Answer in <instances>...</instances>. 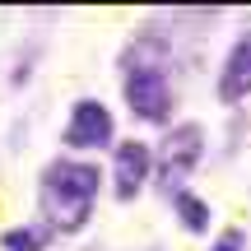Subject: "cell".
Wrapping results in <instances>:
<instances>
[{
    "label": "cell",
    "instance_id": "8992f818",
    "mask_svg": "<svg viewBox=\"0 0 251 251\" xmlns=\"http://www.w3.org/2000/svg\"><path fill=\"white\" fill-rule=\"evenodd\" d=\"M251 93V33H242L219 70V102H242Z\"/></svg>",
    "mask_w": 251,
    "mask_h": 251
},
{
    "label": "cell",
    "instance_id": "6da1fadb",
    "mask_svg": "<svg viewBox=\"0 0 251 251\" xmlns=\"http://www.w3.org/2000/svg\"><path fill=\"white\" fill-rule=\"evenodd\" d=\"M98 168L79 158H56L37 177V209L51 233H79L98 200Z\"/></svg>",
    "mask_w": 251,
    "mask_h": 251
},
{
    "label": "cell",
    "instance_id": "5b68a950",
    "mask_svg": "<svg viewBox=\"0 0 251 251\" xmlns=\"http://www.w3.org/2000/svg\"><path fill=\"white\" fill-rule=\"evenodd\" d=\"M149 168H153L149 144H140V140H121V144H117V158H112L117 196H121V200L140 196V186H144V177H149Z\"/></svg>",
    "mask_w": 251,
    "mask_h": 251
},
{
    "label": "cell",
    "instance_id": "ba28073f",
    "mask_svg": "<svg viewBox=\"0 0 251 251\" xmlns=\"http://www.w3.org/2000/svg\"><path fill=\"white\" fill-rule=\"evenodd\" d=\"M42 237L37 228H9V233H0V247L5 251H42Z\"/></svg>",
    "mask_w": 251,
    "mask_h": 251
},
{
    "label": "cell",
    "instance_id": "3957f363",
    "mask_svg": "<svg viewBox=\"0 0 251 251\" xmlns=\"http://www.w3.org/2000/svg\"><path fill=\"white\" fill-rule=\"evenodd\" d=\"M200 126H177V130H168V144L158 149V181H163V191H172L177 196V181L186 177L191 168H196V158H200Z\"/></svg>",
    "mask_w": 251,
    "mask_h": 251
},
{
    "label": "cell",
    "instance_id": "52a82bcc",
    "mask_svg": "<svg viewBox=\"0 0 251 251\" xmlns=\"http://www.w3.org/2000/svg\"><path fill=\"white\" fill-rule=\"evenodd\" d=\"M172 205H177L186 233H205V228H209V205H205V200H196L191 191H177V196H172Z\"/></svg>",
    "mask_w": 251,
    "mask_h": 251
},
{
    "label": "cell",
    "instance_id": "7a4b0ae2",
    "mask_svg": "<svg viewBox=\"0 0 251 251\" xmlns=\"http://www.w3.org/2000/svg\"><path fill=\"white\" fill-rule=\"evenodd\" d=\"M121 93H126V107H130L140 121L168 126V117H172V89H168V75H163L158 65H140L135 61L130 70H126Z\"/></svg>",
    "mask_w": 251,
    "mask_h": 251
},
{
    "label": "cell",
    "instance_id": "9c48e42d",
    "mask_svg": "<svg viewBox=\"0 0 251 251\" xmlns=\"http://www.w3.org/2000/svg\"><path fill=\"white\" fill-rule=\"evenodd\" d=\"M242 247H247L242 228H224V233L214 237V247H209V251H242Z\"/></svg>",
    "mask_w": 251,
    "mask_h": 251
},
{
    "label": "cell",
    "instance_id": "277c9868",
    "mask_svg": "<svg viewBox=\"0 0 251 251\" xmlns=\"http://www.w3.org/2000/svg\"><path fill=\"white\" fill-rule=\"evenodd\" d=\"M65 144H70V149H102V144H112V112L102 107L98 98H79L70 107Z\"/></svg>",
    "mask_w": 251,
    "mask_h": 251
}]
</instances>
